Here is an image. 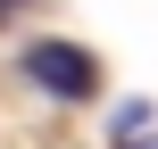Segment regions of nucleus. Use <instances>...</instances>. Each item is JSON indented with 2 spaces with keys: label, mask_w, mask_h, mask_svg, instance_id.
<instances>
[{
  "label": "nucleus",
  "mask_w": 158,
  "mask_h": 149,
  "mask_svg": "<svg viewBox=\"0 0 158 149\" xmlns=\"http://www.w3.org/2000/svg\"><path fill=\"white\" fill-rule=\"evenodd\" d=\"M0 8H17V0H0Z\"/></svg>",
  "instance_id": "obj_3"
},
{
  "label": "nucleus",
  "mask_w": 158,
  "mask_h": 149,
  "mask_svg": "<svg viewBox=\"0 0 158 149\" xmlns=\"http://www.w3.org/2000/svg\"><path fill=\"white\" fill-rule=\"evenodd\" d=\"M108 133H117V141H125V149H142V133H150V108H142V100H125Z\"/></svg>",
  "instance_id": "obj_2"
},
{
  "label": "nucleus",
  "mask_w": 158,
  "mask_h": 149,
  "mask_svg": "<svg viewBox=\"0 0 158 149\" xmlns=\"http://www.w3.org/2000/svg\"><path fill=\"white\" fill-rule=\"evenodd\" d=\"M25 83L33 91H50V100H92L100 91V58L83 50V41H25Z\"/></svg>",
  "instance_id": "obj_1"
}]
</instances>
